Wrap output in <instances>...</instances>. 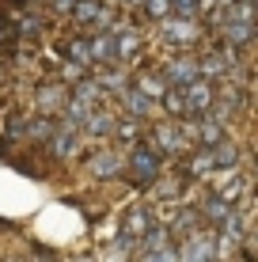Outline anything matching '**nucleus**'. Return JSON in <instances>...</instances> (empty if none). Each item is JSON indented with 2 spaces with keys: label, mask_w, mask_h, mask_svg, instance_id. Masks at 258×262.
Instances as JSON below:
<instances>
[{
  "label": "nucleus",
  "mask_w": 258,
  "mask_h": 262,
  "mask_svg": "<svg viewBox=\"0 0 258 262\" xmlns=\"http://www.w3.org/2000/svg\"><path fill=\"white\" fill-rule=\"evenodd\" d=\"M68 57H73L76 65H91V46H87V38H73L68 42Z\"/></svg>",
  "instance_id": "aec40b11"
},
{
  "label": "nucleus",
  "mask_w": 258,
  "mask_h": 262,
  "mask_svg": "<svg viewBox=\"0 0 258 262\" xmlns=\"http://www.w3.org/2000/svg\"><path fill=\"white\" fill-rule=\"evenodd\" d=\"M140 92H145L148 99H159V95H163L167 92V84H163V76H140Z\"/></svg>",
  "instance_id": "5701e85b"
},
{
  "label": "nucleus",
  "mask_w": 258,
  "mask_h": 262,
  "mask_svg": "<svg viewBox=\"0 0 258 262\" xmlns=\"http://www.w3.org/2000/svg\"><path fill=\"white\" fill-rule=\"evenodd\" d=\"M159 38L167 42V46H194V42L201 38V31H198V23L194 19H182V15H167V19H159Z\"/></svg>",
  "instance_id": "7ed1b4c3"
},
{
  "label": "nucleus",
  "mask_w": 258,
  "mask_h": 262,
  "mask_svg": "<svg viewBox=\"0 0 258 262\" xmlns=\"http://www.w3.org/2000/svg\"><path fill=\"white\" fill-rule=\"evenodd\" d=\"M224 38H228V46H247V42L254 38V23L228 19V23H224Z\"/></svg>",
  "instance_id": "9b49d317"
},
{
  "label": "nucleus",
  "mask_w": 258,
  "mask_h": 262,
  "mask_svg": "<svg viewBox=\"0 0 258 262\" xmlns=\"http://www.w3.org/2000/svg\"><path fill=\"white\" fill-rule=\"evenodd\" d=\"M91 171H95V175H106V179H114V175H118V171H122V164H118V156H114V152H99V156H95L91 160Z\"/></svg>",
  "instance_id": "dca6fc26"
},
{
  "label": "nucleus",
  "mask_w": 258,
  "mask_h": 262,
  "mask_svg": "<svg viewBox=\"0 0 258 262\" xmlns=\"http://www.w3.org/2000/svg\"><path fill=\"white\" fill-rule=\"evenodd\" d=\"M156 179H159V156L148 144H137L133 156H129V183L133 186H152Z\"/></svg>",
  "instance_id": "f03ea898"
},
{
  "label": "nucleus",
  "mask_w": 258,
  "mask_h": 262,
  "mask_svg": "<svg viewBox=\"0 0 258 262\" xmlns=\"http://www.w3.org/2000/svg\"><path fill=\"white\" fill-rule=\"evenodd\" d=\"M53 152H57V156L61 160H65V156H73V152H76V144H80V137H76V125H65V129H53Z\"/></svg>",
  "instance_id": "9d476101"
},
{
  "label": "nucleus",
  "mask_w": 258,
  "mask_h": 262,
  "mask_svg": "<svg viewBox=\"0 0 258 262\" xmlns=\"http://www.w3.org/2000/svg\"><path fill=\"white\" fill-rule=\"evenodd\" d=\"M137 50H140V34H137V31H122V34H114V57L129 61Z\"/></svg>",
  "instance_id": "f8f14e48"
},
{
  "label": "nucleus",
  "mask_w": 258,
  "mask_h": 262,
  "mask_svg": "<svg viewBox=\"0 0 258 262\" xmlns=\"http://www.w3.org/2000/svg\"><path fill=\"white\" fill-rule=\"evenodd\" d=\"M198 69H201V76H205V80L232 76V72H236V46H224V50H217V53H209L205 61H198Z\"/></svg>",
  "instance_id": "39448f33"
},
{
  "label": "nucleus",
  "mask_w": 258,
  "mask_h": 262,
  "mask_svg": "<svg viewBox=\"0 0 258 262\" xmlns=\"http://www.w3.org/2000/svg\"><path fill=\"white\" fill-rule=\"evenodd\" d=\"M152 144H156V152H167V156H175V152L186 148V133L175 129V125H159V129H152Z\"/></svg>",
  "instance_id": "423d86ee"
},
{
  "label": "nucleus",
  "mask_w": 258,
  "mask_h": 262,
  "mask_svg": "<svg viewBox=\"0 0 258 262\" xmlns=\"http://www.w3.org/2000/svg\"><path fill=\"white\" fill-rule=\"evenodd\" d=\"M201 8V0H171V15H182V19H194Z\"/></svg>",
  "instance_id": "4be33fe9"
},
{
  "label": "nucleus",
  "mask_w": 258,
  "mask_h": 262,
  "mask_svg": "<svg viewBox=\"0 0 258 262\" xmlns=\"http://www.w3.org/2000/svg\"><path fill=\"white\" fill-rule=\"evenodd\" d=\"M122 99H126V111L133 114V118H145V114L152 111V99H148L145 92H140V88H129V92L122 95Z\"/></svg>",
  "instance_id": "ddd939ff"
},
{
  "label": "nucleus",
  "mask_w": 258,
  "mask_h": 262,
  "mask_svg": "<svg viewBox=\"0 0 258 262\" xmlns=\"http://www.w3.org/2000/svg\"><path fill=\"white\" fill-rule=\"evenodd\" d=\"M23 129L31 133L34 141H50V137H53V122H50V118H34V122H23Z\"/></svg>",
  "instance_id": "6ab92c4d"
},
{
  "label": "nucleus",
  "mask_w": 258,
  "mask_h": 262,
  "mask_svg": "<svg viewBox=\"0 0 258 262\" xmlns=\"http://www.w3.org/2000/svg\"><path fill=\"white\" fill-rule=\"evenodd\" d=\"M126 4H140V0H126Z\"/></svg>",
  "instance_id": "cd10ccee"
},
{
  "label": "nucleus",
  "mask_w": 258,
  "mask_h": 262,
  "mask_svg": "<svg viewBox=\"0 0 258 262\" xmlns=\"http://www.w3.org/2000/svg\"><path fill=\"white\" fill-rule=\"evenodd\" d=\"M19 4H23V0H19Z\"/></svg>",
  "instance_id": "c85d7f7f"
},
{
  "label": "nucleus",
  "mask_w": 258,
  "mask_h": 262,
  "mask_svg": "<svg viewBox=\"0 0 258 262\" xmlns=\"http://www.w3.org/2000/svg\"><path fill=\"white\" fill-rule=\"evenodd\" d=\"M12 42H19V23L8 12H0V46H12Z\"/></svg>",
  "instance_id": "a211bd4d"
},
{
  "label": "nucleus",
  "mask_w": 258,
  "mask_h": 262,
  "mask_svg": "<svg viewBox=\"0 0 258 262\" xmlns=\"http://www.w3.org/2000/svg\"><path fill=\"white\" fill-rule=\"evenodd\" d=\"M175 255H179L175 247H156L152 258H145V262H175Z\"/></svg>",
  "instance_id": "a878e982"
},
{
  "label": "nucleus",
  "mask_w": 258,
  "mask_h": 262,
  "mask_svg": "<svg viewBox=\"0 0 258 262\" xmlns=\"http://www.w3.org/2000/svg\"><path fill=\"white\" fill-rule=\"evenodd\" d=\"M213 251H217L213 236H194V239L182 247V258H179V262H213Z\"/></svg>",
  "instance_id": "6e6552de"
},
{
  "label": "nucleus",
  "mask_w": 258,
  "mask_h": 262,
  "mask_svg": "<svg viewBox=\"0 0 258 262\" xmlns=\"http://www.w3.org/2000/svg\"><path fill=\"white\" fill-rule=\"evenodd\" d=\"M114 129H118V137H122V141H137L140 125H137V118H133V114H129V118H126V122H118V125H114Z\"/></svg>",
  "instance_id": "393cba45"
},
{
  "label": "nucleus",
  "mask_w": 258,
  "mask_h": 262,
  "mask_svg": "<svg viewBox=\"0 0 258 262\" xmlns=\"http://www.w3.org/2000/svg\"><path fill=\"white\" fill-rule=\"evenodd\" d=\"M73 4H76V0H53V8H57V12H73Z\"/></svg>",
  "instance_id": "bb28decb"
},
{
  "label": "nucleus",
  "mask_w": 258,
  "mask_h": 262,
  "mask_svg": "<svg viewBox=\"0 0 258 262\" xmlns=\"http://www.w3.org/2000/svg\"><path fill=\"white\" fill-rule=\"evenodd\" d=\"M163 84H171V88H182V84H190V80H198L201 76V69H198V57H190V53H179V57H167V65H163Z\"/></svg>",
  "instance_id": "20e7f679"
},
{
  "label": "nucleus",
  "mask_w": 258,
  "mask_h": 262,
  "mask_svg": "<svg viewBox=\"0 0 258 262\" xmlns=\"http://www.w3.org/2000/svg\"><path fill=\"white\" fill-rule=\"evenodd\" d=\"M228 213H232V205H228L220 194H213L209 202H205V216H213V221H224Z\"/></svg>",
  "instance_id": "412c9836"
},
{
  "label": "nucleus",
  "mask_w": 258,
  "mask_h": 262,
  "mask_svg": "<svg viewBox=\"0 0 258 262\" xmlns=\"http://www.w3.org/2000/svg\"><path fill=\"white\" fill-rule=\"evenodd\" d=\"M65 99H68V95H65V88H61V84H46V88H38V106H42V111H57Z\"/></svg>",
  "instance_id": "4468645a"
},
{
  "label": "nucleus",
  "mask_w": 258,
  "mask_h": 262,
  "mask_svg": "<svg viewBox=\"0 0 258 262\" xmlns=\"http://www.w3.org/2000/svg\"><path fill=\"white\" fill-rule=\"evenodd\" d=\"M140 4H145V12L152 19H167L171 15V0H140Z\"/></svg>",
  "instance_id": "b1692460"
},
{
  "label": "nucleus",
  "mask_w": 258,
  "mask_h": 262,
  "mask_svg": "<svg viewBox=\"0 0 258 262\" xmlns=\"http://www.w3.org/2000/svg\"><path fill=\"white\" fill-rule=\"evenodd\" d=\"M148 228H152L148 213H145V209H129V216H126V239H137V236H145Z\"/></svg>",
  "instance_id": "2eb2a0df"
},
{
  "label": "nucleus",
  "mask_w": 258,
  "mask_h": 262,
  "mask_svg": "<svg viewBox=\"0 0 258 262\" xmlns=\"http://www.w3.org/2000/svg\"><path fill=\"white\" fill-rule=\"evenodd\" d=\"M87 46H91V61H110V57H114V34L87 38Z\"/></svg>",
  "instance_id": "f3484780"
},
{
  "label": "nucleus",
  "mask_w": 258,
  "mask_h": 262,
  "mask_svg": "<svg viewBox=\"0 0 258 262\" xmlns=\"http://www.w3.org/2000/svg\"><path fill=\"white\" fill-rule=\"evenodd\" d=\"M239 164V152L232 148L228 141H217L209 148H201L194 156V175H205V171H236Z\"/></svg>",
  "instance_id": "f257e3e1"
},
{
  "label": "nucleus",
  "mask_w": 258,
  "mask_h": 262,
  "mask_svg": "<svg viewBox=\"0 0 258 262\" xmlns=\"http://www.w3.org/2000/svg\"><path fill=\"white\" fill-rule=\"evenodd\" d=\"M73 15H76L80 23H87V27H106V23H110V12H106L99 0H76Z\"/></svg>",
  "instance_id": "0eeeda50"
},
{
  "label": "nucleus",
  "mask_w": 258,
  "mask_h": 262,
  "mask_svg": "<svg viewBox=\"0 0 258 262\" xmlns=\"http://www.w3.org/2000/svg\"><path fill=\"white\" fill-rule=\"evenodd\" d=\"M80 125H84V133H87V137H106V133L114 129V118H110L106 111H99V106H95V111L87 114V118L80 122Z\"/></svg>",
  "instance_id": "1a4fd4ad"
}]
</instances>
